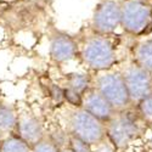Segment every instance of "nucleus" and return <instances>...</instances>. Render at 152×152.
<instances>
[{"instance_id": "nucleus-1", "label": "nucleus", "mask_w": 152, "mask_h": 152, "mask_svg": "<svg viewBox=\"0 0 152 152\" xmlns=\"http://www.w3.org/2000/svg\"><path fill=\"white\" fill-rule=\"evenodd\" d=\"M148 125L136 106H134L117 112L106 123L107 139L116 150H124L134 140L144 135Z\"/></svg>"}, {"instance_id": "nucleus-2", "label": "nucleus", "mask_w": 152, "mask_h": 152, "mask_svg": "<svg viewBox=\"0 0 152 152\" xmlns=\"http://www.w3.org/2000/svg\"><path fill=\"white\" fill-rule=\"evenodd\" d=\"M82 58L85 65L97 72L108 71L117 63V53L106 34L96 33L86 38L82 46Z\"/></svg>"}, {"instance_id": "nucleus-3", "label": "nucleus", "mask_w": 152, "mask_h": 152, "mask_svg": "<svg viewBox=\"0 0 152 152\" xmlns=\"http://www.w3.org/2000/svg\"><path fill=\"white\" fill-rule=\"evenodd\" d=\"M121 27L134 37L150 34L152 32L151 0H122Z\"/></svg>"}, {"instance_id": "nucleus-4", "label": "nucleus", "mask_w": 152, "mask_h": 152, "mask_svg": "<svg viewBox=\"0 0 152 152\" xmlns=\"http://www.w3.org/2000/svg\"><path fill=\"white\" fill-rule=\"evenodd\" d=\"M96 89L102 94L108 102L117 112L134 107V102L130 99L129 91L126 89L123 75L119 72L104 71L96 78Z\"/></svg>"}, {"instance_id": "nucleus-5", "label": "nucleus", "mask_w": 152, "mask_h": 152, "mask_svg": "<svg viewBox=\"0 0 152 152\" xmlns=\"http://www.w3.org/2000/svg\"><path fill=\"white\" fill-rule=\"evenodd\" d=\"M69 123L72 135L89 142L90 145H99L107 137L106 123L93 116L83 107L72 113Z\"/></svg>"}, {"instance_id": "nucleus-6", "label": "nucleus", "mask_w": 152, "mask_h": 152, "mask_svg": "<svg viewBox=\"0 0 152 152\" xmlns=\"http://www.w3.org/2000/svg\"><path fill=\"white\" fill-rule=\"evenodd\" d=\"M126 89L134 105L147 97L152 93V72L139 66L135 61H130L121 69Z\"/></svg>"}, {"instance_id": "nucleus-7", "label": "nucleus", "mask_w": 152, "mask_h": 152, "mask_svg": "<svg viewBox=\"0 0 152 152\" xmlns=\"http://www.w3.org/2000/svg\"><path fill=\"white\" fill-rule=\"evenodd\" d=\"M122 22L121 0H102L95 9L93 16V29L95 33L111 34Z\"/></svg>"}, {"instance_id": "nucleus-8", "label": "nucleus", "mask_w": 152, "mask_h": 152, "mask_svg": "<svg viewBox=\"0 0 152 152\" xmlns=\"http://www.w3.org/2000/svg\"><path fill=\"white\" fill-rule=\"evenodd\" d=\"M82 107L105 123H107L117 113V111L113 108L107 99L96 88H89L84 93Z\"/></svg>"}, {"instance_id": "nucleus-9", "label": "nucleus", "mask_w": 152, "mask_h": 152, "mask_svg": "<svg viewBox=\"0 0 152 152\" xmlns=\"http://www.w3.org/2000/svg\"><path fill=\"white\" fill-rule=\"evenodd\" d=\"M75 53H77V44L69 35L58 33L53 37L51 45H50V54L55 61H68L75 55Z\"/></svg>"}, {"instance_id": "nucleus-10", "label": "nucleus", "mask_w": 152, "mask_h": 152, "mask_svg": "<svg viewBox=\"0 0 152 152\" xmlns=\"http://www.w3.org/2000/svg\"><path fill=\"white\" fill-rule=\"evenodd\" d=\"M18 134L29 145H35L43 139V126L33 115H23L18 121Z\"/></svg>"}, {"instance_id": "nucleus-11", "label": "nucleus", "mask_w": 152, "mask_h": 152, "mask_svg": "<svg viewBox=\"0 0 152 152\" xmlns=\"http://www.w3.org/2000/svg\"><path fill=\"white\" fill-rule=\"evenodd\" d=\"M133 61L152 72V38L139 40L133 48Z\"/></svg>"}, {"instance_id": "nucleus-12", "label": "nucleus", "mask_w": 152, "mask_h": 152, "mask_svg": "<svg viewBox=\"0 0 152 152\" xmlns=\"http://www.w3.org/2000/svg\"><path fill=\"white\" fill-rule=\"evenodd\" d=\"M0 152H32L29 144H27L22 137L11 136L1 144Z\"/></svg>"}, {"instance_id": "nucleus-13", "label": "nucleus", "mask_w": 152, "mask_h": 152, "mask_svg": "<svg viewBox=\"0 0 152 152\" xmlns=\"http://www.w3.org/2000/svg\"><path fill=\"white\" fill-rule=\"evenodd\" d=\"M89 85H90V77L88 74H83V73L69 74L68 86L74 90H77L78 93L84 95V93L89 89Z\"/></svg>"}, {"instance_id": "nucleus-14", "label": "nucleus", "mask_w": 152, "mask_h": 152, "mask_svg": "<svg viewBox=\"0 0 152 152\" xmlns=\"http://www.w3.org/2000/svg\"><path fill=\"white\" fill-rule=\"evenodd\" d=\"M16 125V115L7 105H0V130H11Z\"/></svg>"}, {"instance_id": "nucleus-15", "label": "nucleus", "mask_w": 152, "mask_h": 152, "mask_svg": "<svg viewBox=\"0 0 152 152\" xmlns=\"http://www.w3.org/2000/svg\"><path fill=\"white\" fill-rule=\"evenodd\" d=\"M135 106L137 111L140 112V115L144 117V119L148 124H152V93L147 97L141 100L139 104H136Z\"/></svg>"}, {"instance_id": "nucleus-16", "label": "nucleus", "mask_w": 152, "mask_h": 152, "mask_svg": "<svg viewBox=\"0 0 152 152\" xmlns=\"http://www.w3.org/2000/svg\"><path fill=\"white\" fill-rule=\"evenodd\" d=\"M63 96L67 99V101L69 104L82 107V105H83V94L78 93L77 90H74V89H72V88L67 86V89L63 90Z\"/></svg>"}, {"instance_id": "nucleus-17", "label": "nucleus", "mask_w": 152, "mask_h": 152, "mask_svg": "<svg viewBox=\"0 0 152 152\" xmlns=\"http://www.w3.org/2000/svg\"><path fill=\"white\" fill-rule=\"evenodd\" d=\"M69 142H71V148L74 152H94L91 150V147H90L91 145L89 142H86V141L82 140V139L74 136V135H72Z\"/></svg>"}, {"instance_id": "nucleus-18", "label": "nucleus", "mask_w": 152, "mask_h": 152, "mask_svg": "<svg viewBox=\"0 0 152 152\" xmlns=\"http://www.w3.org/2000/svg\"><path fill=\"white\" fill-rule=\"evenodd\" d=\"M32 152H58L56 145L50 140H42L32 147Z\"/></svg>"}, {"instance_id": "nucleus-19", "label": "nucleus", "mask_w": 152, "mask_h": 152, "mask_svg": "<svg viewBox=\"0 0 152 152\" xmlns=\"http://www.w3.org/2000/svg\"><path fill=\"white\" fill-rule=\"evenodd\" d=\"M95 152H116V148H115V146H113L111 142L107 144V142L102 141L101 144H99V146H97Z\"/></svg>"}, {"instance_id": "nucleus-20", "label": "nucleus", "mask_w": 152, "mask_h": 152, "mask_svg": "<svg viewBox=\"0 0 152 152\" xmlns=\"http://www.w3.org/2000/svg\"><path fill=\"white\" fill-rule=\"evenodd\" d=\"M147 144H148V146H150V147L152 148V136H151V137L148 139V141H147Z\"/></svg>"}, {"instance_id": "nucleus-21", "label": "nucleus", "mask_w": 152, "mask_h": 152, "mask_svg": "<svg viewBox=\"0 0 152 152\" xmlns=\"http://www.w3.org/2000/svg\"><path fill=\"white\" fill-rule=\"evenodd\" d=\"M62 152H74V151H73V150H72V148L69 147V148H67V150H63Z\"/></svg>"}]
</instances>
